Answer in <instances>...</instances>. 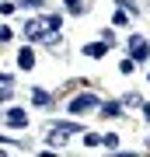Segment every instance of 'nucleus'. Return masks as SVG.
I'll return each instance as SVG.
<instances>
[{
  "instance_id": "nucleus-20",
  "label": "nucleus",
  "mask_w": 150,
  "mask_h": 157,
  "mask_svg": "<svg viewBox=\"0 0 150 157\" xmlns=\"http://www.w3.org/2000/svg\"><path fill=\"white\" fill-rule=\"evenodd\" d=\"M143 119H147V122H150V105H147V101H143Z\"/></svg>"
},
{
  "instance_id": "nucleus-14",
  "label": "nucleus",
  "mask_w": 150,
  "mask_h": 157,
  "mask_svg": "<svg viewBox=\"0 0 150 157\" xmlns=\"http://www.w3.org/2000/svg\"><path fill=\"white\" fill-rule=\"evenodd\" d=\"M45 21H49V28L56 32V28H60V25H63V14H45Z\"/></svg>"
},
{
  "instance_id": "nucleus-12",
  "label": "nucleus",
  "mask_w": 150,
  "mask_h": 157,
  "mask_svg": "<svg viewBox=\"0 0 150 157\" xmlns=\"http://www.w3.org/2000/svg\"><path fill=\"white\" fill-rule=\"evenodd\" d=\"M119 105H133V108H143V98H140V94H126L122 101H119Z\"/></svg>"
},
{
  "instance_id": "nucleus-9",
  "label": "nucleus",
  "mask_w": 150,
  "mask_h": 157,
  "mask_svg": "<svg viewBox=\"0 0 150 157\" xmlns=\"http://www.w3.org/2000/svg\"><path fill=\"white\" fill-rule=\"evenodd\" d=\"M32 101H35V105H52V94L42 91V87H35V91H32Z\"/></svg>"
},
{
  "instance_id": "nucleus-18",
  "label": "nucleus",
  "mask_w": 150,
  "mask_h": 157,
  "mask_svg": "<svg viewBox=\"0 0 150 157\" xmlns=\"http://www.w3.org/2000/svg\"><path fill=\"white\" fill-rule=\"evenodd\" d=\"M11 39V28H4V25H0V42H7Z\"/></svg>"
},
{
  "instance_id": "nucleus-11",
  "label": "nucleus",
  "mask_w": 150,
  "mask_h": 157,
  "mask_svg": "<svg viewBox=\"0 0 150 157\" xmlns=\"http://www.w3.org/2000/svg\"><path fill=\"white\" fill-rule=\"evenodd\" d=\"M101 147H108V150H115V147H119V136H115V133H105V136H101Z\"/></svg>"
},
{
  "instance_id": "nucleus-1",
  "label": "nucleus",
  "mask_w": 150,
  "mask_h": 157,
  "mask_svg": "<svg viewBox=\"0 0 150 157\" xmlns=\"http://www.w3.org/2000/svg\"><path fill=\"white\" fill-rule=\"evenodd\" d=\"M25 39H45V42H52L56 32L49 28L45 17H28V21H25Z\"/></svg>"
},
{
  "instance_id": "nucleus-23",
  "label": "nucleus",
  "mask_w": 150,
  "mask_h": 157,
  "mask_svg": "<svg viewBox=\"0 0 150 157\" xmlns=\"http://www.w3.org/2000/svg\"><path fill=\"white\" fill-rule=\"evenodd\" d=\"M0 157H7V154H4V150H0Z\"/></svg>"
},
{
  "instance_id": "nucleus-7",
  "label": "nucleus",
  "mask_w": 150,
  "mask_h": 157,
  "mask_svg": "<svg viewBox=\"0 0 150 157\" xmlns=\"http://www.w3.org/2000/svg\"><path fill=\"white\" fill-rule=\"evenodd\" d=\"M105 52H108L105 42H91V45H84V56H91V59H101Z\"/></svg>"
},
{
  "instance_id": "nucleus-24",
  "label": "nucleus",
  "mask_w": 150,
  "mask_h": 157,
  "mask_svg": "<svg viewBox=\"0 0 150 157\" xmlns=\"http://www.w3.org/2000/svg\"><path fill=\"white\" fill-rule=\"evenodd\" d=\"M147 80H150V77H147Z\"/></svg>"
},
{
  "instance_id": "nucleus-13",
  "label": "nucleus",
  "mask_w": 150,
  "mask_h": 157,
  "mask_svg": "<svg viewBox=\"0 0 150 157\" xmlns=\"http://www.w3.org/2000/svg\"><path fill=\"white\" fill-rule=\"evenodd\" d=\"M119 7H122V11H126V14H140V7L133 4V0H119Z\"/></svg>"
},
{
  "instance_id": "nucleus-3",
  "label": "nucleus",
  "mask_w": 150,
  "mask_h": 157,
  "mask_svg": "<svg viewBox=\"0 0 150 157\" xmlns=\"http://www.w3.org/2000/svg\"><path fill=\"white\" fill-rule=\"evenodd\" d=\"M91 108H98V98L94 94H77L70 101V115H87Z\"/></svg>"
},
{
  "instance_id": "nucleus-5",
  "label": "nucleus",
  "mask_w": 150,
  "mask_h": 157,
  "mask_svg": "<svg viewBox=\"0 0 150 157\" xmlns=\"http://www.w3.org/2000/svg\"><path fill=\"white\" fill-rule=\"evenodd\" d=\"M98 112H101V119H119L122 115V105L119 101H105V105H98Z\"/></svg>"
},
{
  "instance_id": "nucleus-22",
  "label": "nucleus",
  "mask_w": 150,
  "mask_h": 157,
  "mask_svg": "<svg viewBox=\"0 0 150 157\" xmlns=\"http://www.w3.org/2000/svg\"><path fill=\"white\" fill-rule=\"evenodd\" d=\"M115 157H136V154H115Z\"/></svg>"
},
{
  "instance_id": "nucleus-17",
  "label": "nucleus",
  "mask_w": 150,
  "mask_h": 157,
  "mask_svg": "<svg viewBox=\"0 0 150 157\" xmlns=\"http://www.w3.org/2000/svg\"><path fill=\"white\" fill-rule=\"evenodd\" d=\"M112 21H115V25H129V14H126V11H119L115 17H112Z\"/></svg>"
},
{
  "instance_id": "nucleus-6",
  "label": "nucleus",
  "mask_w": 150,
  "mask_h": 157,
  "mask_svg": "<svg viewBox=\"0 0 150 157\" xmlns=\"http://www.w3.org/2000/svg\"><path fill=\"white\" fill-rule=\"evenodd\" d=\"M7 126H14V129H25V126H28V115L21 112V108H11V112H7Z\"/></svg>"
},
{
  "instance_id": "nucleus-15",
  "label": "nucleus",
  "mask_w": 150,
  "mask_h": 157,
  "mask_svg": "<svg viewBox=\"0 0 150 157\" xmlns=\"http://www.w3.org/2000/svg\"><path fill=\"white\" fill-rule=\"evenodd\" d=\"M84 143H87V147H101V133H87Z\"/></svg>"
},
{
  "instance_id": "nucleus-2",
  "label": "nucleus",
  "mask_w": 150,
  "mask_h": 157,
  "mask_svg": "<svg viewBox=\"0 0 150 157\" xmlns=\"http://www.w3.org/2000/svg\"><path fill=\"white\" fill-rule=\"evenodd\" d=\"M77 129H80L77 122H52L49 129H45V143H56V147H60V143H67Z\"/></svg>"
},
{
  "instance_id": "nucleus-21",
  "label": "nucleus",
  "mask_w": 150,
  "mask_h": 157,
  "mask_svg": "<svg viewBox=\"0 0 150 157\" xmlns=\"http://www.w3.org/2000/svg\"><path fill=\"white\" fill-rule=\"evenodd\" d=\"M42 157H56V154H52V150H42Z\"/></svg>"
},
{
  "instance_id": "nucleus-10",
  "label": "nucleus",
  "mask_w": 150,
  "mask_h": 157,
  "mask_svg": "<svg viewBox=\"0 0 150 157\" xmlns=\"http://www.w3.org/2000/svg\"><path fill=\"white\" fill-rule=\"evenodd\" d=\"M63 4H67V11H70V14H80L84 7H87L84 0H63Z\"/></svg>"
},
{
  "instance_id": "nucleus-16",
  "label": "nucleus",
  "mask_w": 150,
  "mask_h": 157,
  "mask_svg": "<svg viewBox=\"0 0 150 157\" xmlns=\"http://www.w3.org/2000/svg\"><path fill=\"white\" fill-rule=\"evenodd\" d=\"M119 73H133V59H122V63H119Z\"/></svg>"
},
{
  "instance_id": "nucleus-4",
  "label": "nucleus",
  "mask_w": 150,
  "mask_h": 157,
  "mask_svg": "<svg viewBox=\"0 0 150 157\" xmlns=\"http://www.w3.org/2000/svg\"><path fill=\"white\" fill-rule=\"evenodd\" d=\"M147 52H150L147 39H143V35H133V39H129V59L140 63V59H147Z\"/></svg>"
},
{
  "instance_id": "nucleus-19",
  "label": "nucleus",
  "mask_w": 150,
  "mask_h": 157,
  "mask_svg": "<svg viewBox=\"0 0 150 157\" xmlns=\"http://www.w3.org/2000/svg\"><path fill=\"white\" fill-rule=\"evenodd\" d=\"M21 7H42V0H21Z\"/></svg>"
},
{
  "instance_id": "nucleus-8",
  "label": "nucleus",
  "mask_w": 150,
  "mask_h": 157,
  "mask_svg": "<svg viewBox=\"0 0 150 157\" xmlns=\"http://www.w3.org/2000/svg\"><path fill=\"white\" fill-rule=\"evenodd\" d=\"M17 67H21V70H32L35 67V52L32 49H21V52H17Z\"/></svg>"
}]
</instances>
